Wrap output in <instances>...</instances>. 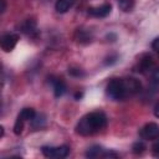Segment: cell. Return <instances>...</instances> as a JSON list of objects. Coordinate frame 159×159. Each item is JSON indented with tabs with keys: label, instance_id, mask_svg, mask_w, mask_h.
<instances>
[{
	"label": "cell",
	"instance_id": "10",
	"mask_svg": "<svg viewBox=\"0 0 159 159\" xmlns=\"http://www.w3.org/2000/svg\"><path fill=\"white\" fill-rule=\"evenodd\" d=\"M21 31L26 35H30V36H34L36 32H37V27H36V21L32 20V19H27L26 21L22 22L21 25Z\"/></svg>",
	"mask_w": 159,
	"mask_h": 159
},
{
	"label": "cell",
	"instance_id": "11",
	"mask_svg": "<svg viewBox=\"0 0 159 159\" xmlns=\"http://www.w3.org/2000/svg\"><path fill=\"white\" fill-rule=\"evenodd\" d=\"M75 39L77 42L80 43H88L92 41V35L87 31V30H83V29H77L76 34H75Z\"/></svg>",
	"mask_w": 159,
	"mask_h": 159
},
{
	"label": "cell",
	"instance_id": "23",
	"mask_svg": "<svg viewBox=\"0 0 159 159\" xmlns=\"http://www.w3.org/2000/svg\"><path fill=\"white\" fill-rule=\"evenodd\" d=\"M0 2H1V7H0V12L2 14V12L5 11V9H6V2H5V0H0Z\"/></svg>",
	"mask_w": 159,
	"mask_h": 159
},
{
	"label": "cell",
	"instance_id": "6",
	"mask_svg": "<svg viewBox=\"0 0 159 159\" xmlns=\"http://www.w3.org/2000/svg\"><path fill=\"white\" fill-rule=\"evenodd\" d=\"M111 10H112L111 4H103V5L96 6V7H88L87 14L93 17H106L111 14Z\"/></svg>",
	"mask_w": 159,
	"mask_h": 159
},
{
	"label": "cell",
	"instance_id": "17",
	"mask_svg": "<svg viewBox=\"0 0 159 159\" xmlns=\"http://www.w3.org/2000/svg\"><path fill=\"white\" fill-rule=\"evenodd\" d=\"M31 122H32V125L35 128H40V127H42L45 124V117L42 114H36Z\"/></svg>",
	"mask_w": 159,
	"mask_h": 159
},
{
	"label": "cell",
	"instance_id": "3",
	"mask_svg": "<svg viewBox=\"0 0 159 159\" xmlns=\"http://www.w3.org/2000/svg\"><path fill=\"white\" fill-rule=\"evenodd\" d=\"M41 152L47 158H56L62 159L66 158L70 154V147L67 145H60V147H42Z\"/></svg>",
	"mask_w": 159,
	"mask_h": 159
},
{
	"label": "cell",
	"instance_id": "14",
	"mask_svg": "<svg viewBox=\"0 0 159 159\" xmlns=\"http://www.w3.org/2000/svg\"><path fill=\"white\" fill-rule=\"evenodd\" d=\"M118 6L124 12H129L134 7V0H118Z\"/></svg>",
	"mask_w": 159,
	"mask_h": 159
},
{
	"label": "cell",
	"instance_id": "15",
	"mask_svg": "<svg viewBox=\"0 0 159 159\" xmlns=\"http://www.w3.org/2000/svg\"><path fill=\"white\" fill-rule=\"evenodd\" d=\"M19 116H20L22 119H25V120H32L34 117L36 116V113H35V111H34L32 108H24V109L19 113Z\"/></svg>",
	"mask_w": 159,
	"mask_h": 159
},
{
	"label": "cell",
	"instance_id": "25",
	"mask_svg": "<svg viewBox=\"0 0 159 159\" xmlns=\"http://www.w3.org/2000/svg\"><path fill=\"white\" fill-rule=\"evenodd\" d=\"M2 135H4V128L0 127V137H2Z\"/></svg>",
	"mask_w": 159,
	"mask_h": 159
},
{
	"label": "cell",
	"instance_id": "5",
	"mask_svg": "<svg viewBox=\"0 0 159 159\" xmlns=\"http://www.w3.org/2000/svg\"><path fill=\"white\" fill-rule=\"evenodd\" d=\"M17 41H19V36H17L16 34L9 32V34H5V35L1 36L0 46H1V48H2L5 52H10V51H12V50L15 48Z\"/></svg>",
	"mask_w": 159,
	"mask_h": 159
},
{
	"label": "cell",
	"instance_id": "20",
	"mask_svg": "<svg viewBox=\"0 0 159 159\" xmlns=\"http://www.w3.org/2000/svg\"><path fill=\"white\" fill-rule=\"evenodd\" d=\"M152 81H153L157 86H159V68H155V70L153 71V73H152Z\"/></svg>",
	"mask_w": 159,
	"mask_h": 159
},
{
	"label": "cell",
	"instance_id": "2",
	"mask_svg": "<svg viewBox=\"0 0 159 159\" xmlns=\"http://www.w3.org/2000/svg\"><path fill=\"white\" fill-rule=\"evenodd\" d=\"M106 92L108 94V97H111L114 101H122L125 97H128L127 93V88L124 84L123 78H113L108 82Z\"/></svg>",
	"mask_w": 159,
	"mask_h": 159
},
{
	"label": "cell",
	"instance_id": "22",
	"mask_svg": "<svg viewBox=\"0 0 159 159\" xmlns=\"http://www.w3.org/2000/svg\"><path fill=\"white\" fill-rule=\"evenodd\" d=\"M153 153L155 157H159V140L153 145Z\"/></svg>",
	"mask_w": 159,
	"mask_h": 159
},
{
	"label": "cell",
	"instance_id": "9",
	"mask_svg": "<svg viewBox=\"0 0 159 159\" xmlns=\"http://www.w3.org/2000/svg\"><path fill=\"white\" fill-rule=\"evenodd\" d=\"M52 83V87H53V92H55V96L56 97H61L66 93V83L61 80V78H51L50 81Z\"/></svg>",
	"mask_w": 159,
	"mask_h": 159
},
{
	"label": "cell",
	"instance_id": "19",
	"mask_svg": "<svg viewBox=\"0 0 159 159\" xmlns=\"http://www.w3.org/2000/svg\"><path fill=\"white\" fill-rule=\"evenodd\" d=\"M68 73L72 75V76H76V77H80V76H83V71L81 68H70L68 70Z\"/></svg>",
	"mask_w": 159,
	"mask_h": 159
},
{
	"label": "cell",
	"instance_id": "13",
	"mask_svg": "<svg viewBox=\"0 0 159 159\" xmlns=\"http://www.w3.org/2000/svg\"><path fill=\"white\" fill-rule=\"evenodd\" d=\"M104 152L99 145H93L91 148H88V150L86 152V157L87 158H98V157H103Z\"/></svg>",
	"mask_w": 159,
	"mask_h": 159
},
{
	"label": "cell",
	"instance_id": "21",
	"mask_svg": "<svg viewBox=\"0 0 159 159\" xmlns=\"http://www.w3.org/2000/svg\"><path fill=\"white\" fill-rule=\"evenodd\" d=\"M152 48H153L155 52L159 53V37H157V39L153 40V42H152Z\"/></svg>",
	"mask_w": 159,
	"mask_h": 159
},
{
	"label": "cell",
	"instance_id": "24",
	"mask_svg": "<svg viewBox=\"0 0 159 159\" xmlns=\"http://www.w3.org/2000/svg\"><path fill=\"white\" fill-rule=\"evenodd\" d=\"M154 114H155V117L159 118V103H157V106L154 108Z\"/></svg>",
	"mask_w": 159,
	"mask_h": 159
},
{
	"label": "cell",
	"instance_id": "8",
	"mask_svg": "<svg viewBox=\"0 0 159 159\" xmlns=\"http://www.w3.org/2000/svg\"><path fill=\"white\" fill-rule=\"evenodd\" d=\"M123 81H124V84H125L128 96H132V94L138 93L140 91V88H142L140 82L138 80H135V78L129 77V78H123Z\"/></svg>",
	"mask_w": 159,
	"mask_h": 159
},
{
	"label": "cell",
	"instance_id": "1",
	"mask_svg": "<svg viewBox=\"0 0 159 159\" xmlns=\"http://www.w3.org/2000/svg\"><path fill=\"white\" fill-rule=\"evenodd\" d=\"M107 125V117L103 112H92L83 116L76 125V132L81 135H92L101 132Z\"/></svg>",
	"mask_w": 159,
	"mask_h": 159
},
{
	"label": "cell",
	"instance_id": "4",
	"mask_svg": "<svg viewBox=\"0 0 159 159\" xmlns=\"http://www.w3.org/2000/svg\"><path fill=\"white\" fill-rule=\"evenodd\" d=\"M140 137L145 140H153L159 137V125L157 123H147L142 130H140Z\"/></svg>",
	"mask_w": 159,
	"mask_h": 159
},
{
	"label": "cell",
	"instance_id": "12",
	"mask_svg": "<svg viewBox=\"0 0 159 159\" xmlns=\"http://www.w3.org/2000/svg\"><path fill=\"white\" fill-rule=\"evenodd\" d=\"M76 0H57L55 4V9L57 12L63 14L66 11L70 10V7H72V5L75 4Z\"/></svg>",
	"mask_w": 159,
	"mask_h": 159
},
{
	"label": "cell",
	"instance_id": "18",
	"mask_svg": "<svg viewBox=\"0 0 159 159\" xmlns=\"http://www.w3.org/2000/svg\"><path fill=\"white\" fill-rule=\"evenodd\" d=\"M144 150H145V144H144L143 142H137V143H134L133 147H132V152H133L134 154H142Z\"/></svg>",
	"mask_w": 159,
	"mask_h": 159
},
{
	"label": "cell",
	"instance_id": "16",
	"mask_svg": "<svg viewBox=\"0 0 159 159\" xmlns=\"http://www.w3.org/2000/svg\"><path fill=\"white\" fill-rule=\"evenodd\" d=\"M24 122H25V119H22L20 116H17V118H16V122H15V124H14V133L15 134H21L22 133V129H24Z\"/></svg>",
	"mask_w": 159,
	"mask_h": 159
},
{
	"label": "cell",
	"instance_id": "26",
	"mask_svg": "<svg viewBox=\"0 0 159 159\" xmlns=\"http://www.w3.org/2000/svg\"><path fill=\"white\" fill-rule=\"evenodd\" d=\"M81 96H82L81 93H76V98H77V99H78V98H81Z\"/></svg>",
	"mask_w": 159,
	"mask_h": 159
},
{
	"label": "cell",
	"instance_id": "7",
	"mask_svg": "<svg viewBox=\"0 0 159 159\" xmlns=\"http://www.w3.org/2000/svg\"><path fill=\"white\" fill-rule=\"evenodd\" d=\"M152 67H153V58H152V56L143 55L139 58V61H138V65L135 67V71H138L140 73H144V72L149 71Z\"/></svg>",
	"mask_w": 159,
	"mask_h": 159
}]
</instances>
